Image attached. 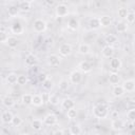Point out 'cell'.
I'll use <instances>...</instances> for the list:
<instances>
[{
  "label": "cell",
  "instance_id": "5bb4252c",
  "mask_svg": "<svg viewBox=\"0 0 135 135\" xmlns=\"http://www.w3.org/2000/svg\"><path fill=\"white\" fill-rule=\"evenodd\" d=\"M61 107H62L64 110L69 111V110L75 108V101H74L72 98H64V99L61 101Z\"/></svg>",
  "mask_w": 135,
  "mask_h": 135
},
{
  "label": "cell",
  "instance_id": "4dcf8cb0",
  "mask_svg": "<svg viewBox=\"0 0 135 135\" xmlns=\"http://www.w3.org/2000/svg\"><path fill=\"white\" fill-rule=\"evenodd\" d=\"M32 104L34 107H41L43 104V100H42L41 95H39V94L33 95V102H32Z\"/></svg>",
  "mask_w": 135,
  "mask_h": 135
},
{
  "label": "cell",
  "instance_id": "2e32d148",
  "mask_svg": "<svg viewBox=\"0 0 135 135\" xmlns=\"http://www.w3.org/2000/svg\"><path fill=\"white\" fill-rule=\"evenodd\" d=\"M99 21H100V25L103 27H108L112 24V17L109 15H103L101 17H99Z\"/></svg>",
  "mask_w": 135,
  "mask_h": 135
},
{
  "label": "cell",
  "instance_id": "4316f807",
  "mask_svg": "<svg viewBox=\"0 0 135 135\" xmlns=\"http://www.w3.org/2000/svg\"><path fill=\"white\" fill-rule=\"evenodd\" d=\"M19 6L18 5H11L7 7V14L11 17H16L19 14Z\"/></svg>",
  "mask_w": 135,
  "mask_h": 135
},
{
  "label": "cell",
  "instance_id": "c3c4849f",
  "mask_svg": "<svg viewBox=\"0 0 135 135\" xmlns=\"http://www.w3.org/2000/svg\"><path fill=\"white\" fill-rule=\"evenodd\" d=\"M53 135H63V132H62V130H56L53 133Z\"/></svg>",
  "mask_w": 135,
  "mask_h": 135
},
{
  "label": "cell",
  "instance_id": "cb8c5ba5",
  "mask_svg": "<svg viewBox=\"0 0 135 135\" xmlns=\"http://www.w3.org/2000/svg\"><path fill=\"white\" fill-rule=\"evenodd\" d=\"M2 103H3V105L6 107V108H12V107H14V104H15V100H14V98H13L12 96L6 95V96H4V97L2 98Z\"/></svg>",
  "mask_w": 135,
  "mask_h": 135
},
{
  "label": "cell",
  "instance_id": "b9f144b4",
  "mask_svg": "<svg viewBox=\"0 0 135 135\" xmlns=\"http://www.w3.org/2000/svg\"><path fill=\"white\" fill-rule=\"evenodd\" d=\"M127 117L131 122H135V109L134 110H129L127 113Z\"/></svg>",
  "mask_w": 135,
  "mask_h": 135
},
{
  "label": "cell",
  "instance_id": "7402d4cb",
  "mask_svg": "<svg viewBox=\"0 0 135 135\" xmlns=\"http://www.w3.org/2000/svg\"><path fill=\"white\" fill-rule=\"evenodd\" d=\"M18 43H19V40H18L15 36H8V38H7L6 42H5V44H6L8 47H11V49L17 47Z\"/></svg>",
  "mask_w": 135,
  "mask_h": 135
},
{
  "label": "cell",
  "instance_id": "4fadbf2b",
  "mask_svg": "<svg viewBox=\"0 0 135 135\" xmlns=\"http://www.w3.org/2000/svg\"><path fill=\"white\" fill-rule=\"evenodd\" d=\"M14 116L15 115H13V113L11 111H4L1 115V121L4 124H9V123H12Z\"/></svg>",
  "mask_w": 135,
  "mask_h": 135
},
{
  "label": "cell",
  "instance_id": "83f0119b",
  "mask_svg": "<svg viewBox=\"0 0 135 135\" xmlns=\"http://www.w3.org/2000/svg\"><path fill=\"white\" fill-rule=\"evenodd\" d=\"M128 30V23L124 21H118L116 23V31L118 33H124Z\"/></svg>",
  "mask_w": 135,
  "mask_h": 135
},
{
  "label": "cell",
  "instance_id": "60d3db41",
  "mask_svg": "<svg viewBox=\"0 0 135 135\" xmlns=\"http://www.w3.org/2000/svg\"><path fill=\"white\" fill-rule=\"evenodd\" d=\"M21 123H22V118H21L20 116H17V115H15V116H14V118H13L12 124H13L14 127H19Z\"/></svg>",
  "mask_w": 135,
  "mask_h": 135
},
{
  "label": "cell",
  "instance_id": "44dd1931",
  "mask_svg": "<svg viewBox=\"0 0 135 135\" xmlns=\"http://www.w3.org/2000/svg\"><path fill=\"white\" fill-rule=\"evenodd\" d=\"M89 26L90 28L92 30H98L101 25H100V21H99V18L98 17H93L89 20Z\"/></svg>",
  "mask_w": 135,
  "mask_h": 135
},
{
  "label": "cell",
  "instance_id": "e0dca14e",
  "mask_svg": "<svg viewBox=\"0 0 135 135\" xmlns=\"http://www.w3.org/2000/svg\"><path fill=\"white\" fill-rule=\"evenodd\" d=\"M11 31H12V33L13 34H15V35H21L22 33H23V26L21 25V23H19V22H15V23H13L12 24V26H11Z\"/></svg>",
  "mask_w": 135,
  "mask_h": 135
},
{
  "label": "cell",
  "instance_id": "ba28073f",
  "mask_svg": "<svg viewBox=\"0 0 135 135\" xmlns=\"http://www.w3.org/2000/svg\"><path fill=\"white\" fill-rule=\"evenodd\" d=\"M111 127H112V129L115 130V131H121V130L124 129L126 124H124V121H123L122 119H120V118H115V119L112 120Z\"/></svg>",
  "mask_w": 135,
  "mask_h": 135
},
{
  "label": "cell",
  "instance_id": "7a4b0ae2",
  "mask_svg": "<svg viewBox=\"0 0 135 135\" xmlns=\"http://www.w3.org/2000/svg\"><path fill=\"white\" fill-rule=\"evenodd\" d=\"M55 15L59 18H63L66 17L69 15V7L66 4L64 3H59L56 5L55 7Z\"/></svg>",
  "mask_w": 135,
  "mask_h": 135
},
{
  "label": "cell",
  "instance_id": "7c38bea8",
  "mask_svg": "<svg viewBox=\"0 0 135 135\" xmlns=\"http://www.w3.org/2000/svg\"><path fill=\"white\" fill-rule=\"evenodd\" d=\"M121 60L117 57H113L110 59V68L113 70V72H116V71H119L120 68H121Z\"/></svg>",
  "mask_w": 135,
  "mask_h": 135
},
{
  "label": "cell",
  "instance_id": "f1b7e54d",
  "mask_svg": "<svg viewBox=\"0 0 135 135\" xmlns=\"http://www.w3.org/2000/svg\"><path fill=\"white\" fill-rule=\"evenodd\" d=\"M5 80H6V83H7V84H15V83H17L18 75L15 74V73H9V74L6 76Z\"/></svg>",
  "mask_w": 135,
  "mask_h": 135
},
{
  "label": "cell",
  "instance_id": "f6af8a7d",
  "mask_svg": "<svg viewBox=\"0 0 135 135\" xmlns=\"http://www.w3.org/2000/svg\"><path fill=\"white\" fill-rule=\"evenodd\" d=\"M62 132H63V135H73L72 132H71V129H70V128H65V129H63Z\"/></svg>",
  "mask_w": 135,
  "mask_h": 135
},
{
  "label": "cell",
  "instance_id": "30bf717a",
  "mask_svg": "<svg viewBox=\"0 0 135 135\" xmlns=\"http://www.w3.org/2000/svg\"><path fill=\"white\" fill-rule=\"evenodd\" d=\"M101 55L104 57V58H113V55H114V47L112 45H104L101 50Z\"/></svg>",
  "mask_w": 135,
  "mask_h": 135
},
{
  "label": "cell",
  "instance_id": "681fc988",
  "mask_svg": "<svg viewBox=\"0 0 135 135\" xmlns=\"http://www.w3.org/2000/svg\"><path fill=\"white\" fill-rule=\"evenodd\" d=\"M20 135H31V134L30 133H21Z\"/></svg>",
  "mask_w": 135,
  "mask_h": 135
},
{
  "label": "cell",
  "instance_id": "d6986e66",
  "mask_svg": "<svg viewBox=\"0 0 135 135\" xmlns=\"http://www.w3.org/2000/svg\"><path fill=\"white\" fill-rule=\"evenodd\" d=\"M119 81H120V76L118 75V73H116V72L110 73V75H109V82L111 84L117 85L119 83Z\"/></svg>",
  "mask_w": 135,
  "mask_h": 135
},
{
  "label": "cell",
  "instance_id": "f5cc1de1",
  "mask_svg": "<svg viewBox=\"0 0 135 135\" xmlns=\"http://www.w3.org/2000/svg\"><path fill=\"white\" fill-rule=\"evenodd\" d=\"M134 13H135V12H134Z\"/></svg>",
  "mask_w": 135,
  "mask_h": 135
},
{
  "label": "cell",
  "instance_id": "d4e9b609",
  "mask_svg": "<svg viewBox=\"0 0 135 135\" xmlns=\"http://www.w3.org/2000/svg\"><path fill=\"white\" fill-rule=\"evenodd\" d=\"M37 57L32 55V54H28L25 58V64L28 65V66H35L37 64Z\"/></svg>",
  "mask_w": 135,
  "mask_h": 135
},
{
  "label": "cell",
  "instance_id": "74e56055",
  "mask_svg": "<svg viewBox=\"0 0 135 135\" xmlns=\"http://www.w3.org/2000/svg\"><path fill=\"white\" fill-rule=\"evenodd\" d=\"M42 86L45 89V90H51L53 88V80L51 78H47L46 80H44L42 82Z\"/></svg>",
  "mask_w": 135,
  "mask_h": 135
},
{
  "label": "cell",
  "instance_id": "836d02e7",
  "mask_svg": "<svg viewBox=\"0 0 135 135\" xmlns=\"http://www.w3.org/2000/svg\"><path fill=\"white\" fill-rule=\"evenodd\" d=\"M128 13H129V11H128V8H126V7H119L118 11H117V15H118V17H120L121 19H126Z\"/></svg>",
  "mask_w": 135,
  "mask_h": 135
},
{
  "label": "cell",
  "instance_id": "484cf974",
  "mask_svg": "<svg viewBox=\"0 0 135 135\" xmlns=\"http://www.w3.org/2000/svg\"><path fill=\"white\" fill-rule=\"evenodd\" d=\"M112 93H113V95H114L115 97H121V96L124 95L126 92H124L122 85H118V84H117V85H114Z\"/></svg>",
  "mask_w": 135,
  "mask_h": 135
},
{
  "label": "cell",
  "instance_id": "ffe728a7",
  "mask_svg": "<svg viewBox=\"0 0 135 135\" xmlns=\"http://www.w3.org/2000/svg\"><path fill=\"white\" fill-rule=\"evenodd\" d=\"M79 21L78 19L76 18H71L69 19V22H68V27L71 30V31H77L79 28Z\"/></svg>",
  "mask_w": 135,
  "mask_h": 135
},
{
  "label": "cell",
  "instance_id": "6da1fadb",
  "mask_svg": "<svg viewBox=\"0 0 135 135\" xmlns=\"http://www.w3.org/2000/svg\"><path fill=\"white\" fill-rule=\"evenodd\" d=\"M93 115L98 119H104L109 115L108 107L104 104H98L93 108Z\"/></svg>",
  "mask_w": 135,
  "mask_h": 135
},
{
  "label": "cell",
  "instance_id": "ac0fdd59",
  "mask_svg": "<svg viewBox=\"0 0 135 135\" xmlns=\"http://www.w3.org/2000/svg\"><path fill=\"white\" fill-rule=\"evenodd\" d=\"M43 120H41V119H38V118H35V119H33L32 120V122H31V127H32V129L34 130V131H40L41 129H42V127H43Z\"/></svg>",
  "mask_w": 135,
  "mask_h": 135
},
{
  "label": "cell",
  "instance_id": "8fae6325",
  "mask_svg": "<svg viewBox=\"0 0 135 135\" xmlns=\"http://www.w3.org/2000/svg\"><path fill=\"white\" fill-rule=\"evenodd\" d=\"M121 85H122L124 92H128V93L133 92L135 90V80L134 79H128V80L123 81V83Z\"/></svg>",
  "mask_w": 135,
  "mask_h": 135
},
{
  "label": "cell",
  "instance_id": "f907efd6",
  "mask_svg": "<svg viewBox=\"0 0 135 135\" xmlns=\"http://www.w3.org/2000/svg\"><path fill=\"white\" fill-rule=\"evenodd\" d=\"M116 135H123V134H120V133H119V134H116Z\"/></svg>",
  "mask_w": 135,
  "mask_h": 135
},
{
  "label": "cell",
  "instance_id": "ee69618b",
  "mask_svg": "<svg viewBox=\"0 0 135 135\" xmlns=\"http://www.w3.org/2000/svg\"><path fill=\"white\" fill-rule=\"evenodd\" d=\"M7 38H8V36L6 35V33L3 31V28L1 30V33H0V41L2 42V43H5L6 42V40H7Z\"/></svg>",
  "mask_w": 135,
  "mask_h": 135
},
{
  "label": "cell",
  "instance_id": "d590c367",
  "mask_svg": "<svg viewBox=\"0 0 135 135\" xmlns=\"http://www.w3.org/2000/svg\"><path fill=\"white\" fill-rule=\"evenodd\" d=\"M77 110L74 108V109H71V110H69V111H66V116H68V118L69 119H75L76 117H77Z\"/></svg>",
  "mask_w": 135,
  "mask_h": 135
},
{
  "label": "cell",
  "instance_id": "7bdbcfd3",
  "mask_svg": "<svg viewBox=\"0 0 135 135\" xmlns=\"http://www.w3.org/2000/svg\"><path fill=\"white\" fill-rule=\"evenodd\" d=\"M50 96H51V94H50V93H46V92H43V93L41 94L43 103H49V102H50Z\"/></svg>",
  "mask_w": 135,
  "mask_h": 135
},
{
  "label": "cell",
  "instance_id": "8d00e7d4",
  "mask_svg": "<svg viewBox=\"0 0 135 135\" xmlns=\"http://www.w3.org/2000/svg\"><path fill=\"white\" fill-rule=\"evenodd\" d=\"M49 103H51L52 105L59 104V97L56 94H51V96H50V102Z\"/></svg>",
  "mask_w": 135,
  "mask_h": 135
},
{
  "label": "cell",
  "instance_id": "52a82bcc",
  "mask_svg": "<svg viewBox=\"0 0 135 135\" xmlns=\"http://www.w3.org/2000/svg\"><path fill=\"white\" fill-rule=\"evenodd\" d=\"M46 60H47V64L50 66H52V68H56V66H58L60 64V57L58 55H56V54L49 55Z\"/></svg>",
  "mask_w": 135,
  "mask_h": 135
},
{
  "label": "cell",
  "instance_id": "f546056e",
  "mask_svg": "<svg viewBox=\"0 0 135 135\" xmlns=\"http://www.w3.org/2000/svg\"><path fill=\"white\" fill-rule=\"evenodd\" d=\"M21 101H22V103L25 104V105L32 104V102H33V95H32V94H28V93L23 94L22 97H21Z\"/></svg>",
  "mask_w": 135,
  "mask_h": 135
},
{
  "label": "cell",
  "instance_id": "ab89813d",
  "mask_svg": "<svg viewBox=\"0 0 135 135\" xmlns=\"http://www.w3.org/2000/svg\"><path fill=\"white\" fill-rule=\"evenodd\" d=\"M26 82H27V77H26L25 75H18L17 83H18L19 85H24Z\"/></svg>",
  "mask_w": 135,
  "mask_h": 135
},
{
  "label": "cell",
  "instance_id": "9a60e30c",
  "mask_svg": "<svg viewBox=\"0 0 135 135\" xmlns=\"http://www.w3.org/2000/svg\"><path fill=\"white\" fill-rule=\"evenodd\" d=\"M18 6L21 12H28L32 8V1H27V0L20 1L18 3Z\"/></svg>",
  "mask_w": 135,
  "mask_h": 135
},
{
  "label": "cell",
  "instance_id": "5b68a950",
  "mask_svg": "<svg viewBox=\"0 0 135 135\" xmlns=\"http://www.w3.org/2000/svg\"><path fill=\"white\" fill-rule=\"evenodd\" d=\"M70 81L72 82V83H74V84H78V83H80L81 82V80H82V74H81V72H79L78 70H75V71H73L71 74H70Z\"/></svg>",
  "mask_w": 135,
  "mask_h": 135
},
{
  "label": "cell",
  "instance_id": "bcb514c9",
  "mask_svg": "<svg viewBox=\"0 0 135 135\" xmlns=\"http://www.w3.org/2000/svg\"><path fill=\"white\" fill-rule=\"evenodd\" d=\"M47 78H49V77H47L45 74H40V75H39V80L42 81V82H43L44 80H46Z\"/></svg>",
  "mask_w": 135,
  "mask_h": 135
},
{
  "label": "cell",
  "instance_id": "e575fe53",
  "mask_svg": "<svg viewBox=\"0 0 135 135\" xmlns=\"http://www.w3.org/2000/svg\"><path fill=\"white\" fill-rule=\"evenodd\" d=\"M70 129H71V132L73 135H79L81 133V128L79 124H73L70 127Z\"/></svg>",
  "mask_w": 135,
  "mask_h": 135
},
{
  "label": "cell",
  "instance_id": "8992f818",
  "mask_svg": "<svg viewBox=\"0 0 135 135\" xmlns=\"http://www.w3.org/2000/svg\"><path fill=\"white\" fill-rule=\"evenodd\" d=\"M72 51H73V49H72V45L70 43H62L59 46V53L63 57L70 56L72 54Z\"/></svg>",
  "mask_w": 135,
  "mask_h": 135
},
{
  "label": "cell",
  "instance_id": "816d5d0a",
  "mask_svg": "<svg viewBox=\"0 0 135 135\" xmlns=\"http://www.w3.org/2000/svg\"><path fill=\"white\" fill-rule=\"evenodd\" d=\"M134 45H135V41H134Z\"/></svg>",
  "mask_w": 135,
  "mask_h": 135
},
{
  "label": "cell",
  "instance_id": "277c9868",
  "mask_svg": "<svg viewBox=\"0 0 135 135\" xmlns=\"http://www.w3.org/2000/svg\"><path fill=\"white\" fill-rule=\"evenodd\" d=\"M77 68H78V71H79V72L84 73V74H85V73H90V72L92 71V64H91L89 61H86V60L80 61V62L78 63Z\"/></svg>",
  "mask_w": 135,
  "mask_h": 135
},
{
  "label": "cell",
  "instance_id": "3957f363",
  "mask_svg": "<svg viewBox=\"0 0 135 135\" xmlns=\"http://www.w3.org/2000/svg\"><path fill=\"white\" fill-rule=\"evenodd\" d=\"M46 27H47L46 22L43 19L38 18V19L34 20V22H33V30L36 33H43V32H45Z\"/></svg>",
  "mask_w": 135,
  "mask_h": 135
},
{
  "label": "cell",
  "instance_id": "7dc6e473",
  "mask_svg": "<svg viewBox=\"0 0 135 135\" xmlns=\"http://www.w3.org/2000/svg\"><path fill=\"white\" fill-rule=\"evenodd\" d=\"M129 105H131L129 108V110H134L135 109V101H130L129 102Z\"/></svg>",
  "mask_w": 135,
  "mask_h": 135
},
{
  "label": "cell",
  "instance_id": "603a6c76",
  "mask_svg": "<svg viewBox=\"0 0 135 135\" xmlns=\"http://www.w3.org/2000/svg\"><path fill=\"white\" fill-rule=\"evenodd\" d=\"M91 52V46L88 43H81L78 46V53L80 55H88Z\"/></svg>",
  "mask_w": 135,
  "mask_h": 135
},
{
  "label": "cell",
  "instance_id": "9c48e42d",
  "mask_svg": "<svg viewBox=\"0 0 135 135\" xmlns=\"http://www.w3.org/2000/svg\"><path fill=\"white\" fill-rule=\"evenodd\" d=\"M43 123L45 126H54L57 123V116L53 113H49L43 118Z\"/></svg>",
  "mask_w": 135,
  "mask_h": 135
},
{
  "label": "cell",
  "instance_id": "f35d334b",
  "mask_svg": "<svg viewBox=\"0 0 135 135\" xmlns=\"http://www.w3.org/2000/svg\"><path fill=\"white\" fill-rule=\"evenodd\" d=\"M127 23H134L135 22V13L134 12H129L127 17H126Z\"/></svg>",
  "mask_w": 135,
  "mask_h": 135
},
{
  "label": "cell",
  "instance_id": "1f68e13d",
  "mask_svg": "<svg viewBox=\"0 0 135 135\" xmlns=\"http://www.w3.org/2000/svg\"><path fill=\"white\" fill-rule=\"evenodd\" d=\"M105 42L109 44V45H112V44H114V43H116L117 42V36L116 35H114V34H109L107 37H105Z\"/></svg>",
  "mask_w": 135,
  "mask_h": 135
},
{
  "label": "cell",
  "instance_id": "d6a6232c",
  "mask_svg": "<svg viewBox=\"0 0 135 135\" xmlns=\"http://www.w3.org/2000/svg\"><path fill=\"white\" fill-rule=\"evenodd\" d=\"M69 88V81L66 79H61L58 83V89L60 91H66Z\"/></svg>",
  "mask_w": 135,
  "mask_h": 135
}]
</instances>
